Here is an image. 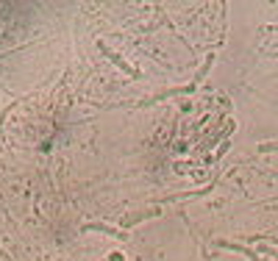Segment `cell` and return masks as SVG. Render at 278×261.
<instances>
[{"label": "cell", "instance_id": "obj_1", "mask_svg": "<svg viewBox=\"0 0 278 261\" xmlns=\"http://www.w3.org/2000/svg\"><path fill=\"white\" fill-rule=\"evenodd\" d=\"M100 47H103V53H106V56H109L111 61H114L117 67H120V70H125V72H128V75H139V72H136L134 67H131V64H125V61L120 59V56H117V53H111V50H109V47H106V45H100Z\"/></svg>", "mask_w": 278, "mask_h": 261}, {"label": "cell", "instance_id": "obj_2", "mask_svg": "<svg viewBox=\"0 0 278 261\" xmlns=\"http://www.w3.org/2000/svg\"><path fill=\"white\" fill-rule=\"evenodd\" d=\"M148 217H159V211H142V214H134V217H125V228H131V225H136V222H142L148 220Z\"/></svg>", "mask_w": 278, "mask_h": 261}]
</instances>
